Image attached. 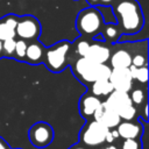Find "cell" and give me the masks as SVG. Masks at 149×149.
<instances>
[{
    "instance_id": "cell-19",
    "label": "cell",
    "mask_w": 149,
    "mask_h": 149,
    "mask_svg": "<svg viewBox=\"0 0 149 149\" xmlns=\"http://www.w3.org/2000/svg\"><path fill=\"white\" fill-rule=\"evenodd\" d=\"M26 49H27V42L24 40H19L15 43V49H14V54L16 56V58L23 59L26 56Z\"/></svg>"
},
{
    "instance_id": "cell-13",
    "label": "cell",
    "mask_w": 149,
    "mask_h": 149,
    "mask_svg": "<svg viewBox=\"0 0 149 149\" xmlns=\"http://www.w3.org/2000/svg\"><path fill=\"white\" fill-rule=\"evenodd\" d=\"M116 130L119 133V137L139 139L142 134V126L133 122L132 120L130 121H123L116 126Z\"/></svg>"
},
{
    "instance_id": "cell-17",
    "label": "cell",
    "mask_w": 149,
    "mask_h": 149,
    "mask_svg": "<svg viewBox=\"0 0 149 149\" xmlns=\"http://www.w3.org/2000/svg\"><path fill=\"white\" fill-rule=\"evenodd\" d=\"M113 90L114 88H113V86L108 79H98V80L92 83V87H91L92 94L98 97V98L107 97Z\"/></svg>"
},
{
    "instance_id": "cell-7",
    "label": "cell",
    "mask_w": 149,
    "mask_h": 149,
    "mask_svg": "<svg viewBox=\"0 0 149 149\" xmlns=\"http://www.w3.org/2000/svg\"><path fill=\"white\" fill-rule=\"evenodd\" d=\"M15 34L21 40H35L41 34V24L38 20L31 15L17 19Z\"/></svg>"
},
{
    "instance_id": "cell-15",
    "label": "cell",
    "mask_w": 149,
    "mask_h": 149,
    "mask_svg": "<svg viewBox=\"0 0 149 149\" xmlns=\"http://www.w3.org/2000/svg\"><path fill=\"white\" fill-rule=\"evenodd\" d=\"M111 65L113 69L116 68H129L132 65V55L127 50H116L109 56Z\"/></svg>"
},
{
    "instance_id": "cell-1",
    "label": "cell",
    "mask_w": 149,
    "mask_h": 149,
    "mask_svg": "<svg viewBox=\"0 0 149 149\" xmlns=\"http://www.w3.org/2000/svg\"><path fill=\"white\" fill-rule=\"evenodd\" d=\"M114 16L118 21L119 33L135 34L143 27V14L135 0H116L113 3Z\"/></svg>"
},
{
    "instance_id": "cell-27",
    "label": "cell",
    "mask_w": 149,
    "mask_h": 149,
    "mask_svg": "<svg viewBox=\"0 0 149 149\" xmlns=\"http://www.w3.org/2000/svg\"><path fill=\"white\" fill-rule=\"evenodd\" d=\"M116 0H87V2L91 5V6H97V5H100V6H112Z\"/></svg>"
},
{
    "instance_id": "cell-3",
    "label": "cell",
    "mask_w": 149,
    "mask_h": 149,
    "mask_svg": "<svg viewBox=\"0 0 149 149\" xmlns=\"http://www.w3.org/2000/svg\"><path fill=\"white\" fill-rule=\"evenodd\" d=\"M76 27L83 36L88 38L95 37L102 30L104 17L95 7L91 6L79 12L76 21Z\"/></svg>"
},
{
    "instance_id": "cell-10",
    "label": "cell",
    "mask_w": 149,
    "mask_h": 149,
    "mask_svg": "<svg viewBox=\"0 0 149 149\" xmlns=\"http://www.w3.org/2000/svg\"><path fill=\"white\" fill-rule=\"evenodd\" d=\"M106 104L112 107L120 116L121 113H123L128 107H130L133 105L130 97L128 94V92H123V91H116L113 90L108 95H107V100Z\"/></svg>"
},
{
    "instance_id": "cell-23",
    "label": "cell",
    "mask_w": 149,
    "mask_h": 149,
    "mask_svg": "<svg viewBox=\"0 0 149 149\" xmlns=\"http://www.w3.org/2000/svg\"><path fill=\"white\" fill-rule=\"evenodd\" d=\"M135 115H136V108L134 107V105H132L123 113L120 114V119L125 120V121H130V120H133L135 118Z\"/></svg>"
},
{
    "instance_id": "cell-14",
    "label": "cell",
    "mask_w": 149,
    "mask_h": 149,
    "mask_svg": "<svg viewBox=\"0 0 149 149\" xmlns=\"http://www.w3.org/2000/svg\"><path fill=\"white\" fill-rule=\"evenodd\" d=\"M17 23V17L14 15H8L0 21V41H5L8 38H14L15 27Z\"/></svg>"
},
{
    "instance_id": "cell-26",
    "label": "cell",
    "mask_w": 149,
    "mask_h": 149,
    "mask_svg": "<svg viewBox=\"0 0 149 149\" xmlns=\"http://www.w3.org/2000/svg\"><path fill=\"white\" fill-rule=\"evenodd\" d=\"M105 33H106L107 38H108L109 41H114V40L118 37V35L120 34L119 31H116V27H115V26H107Z\"/></svg>"
},
{
    "instance_id": "cell-24",
    "label": "cell",
    "mask_w": 149,
    "mask_h": 149,
    "mask_svg": "<svg viewBox=\"0 0 149 149\" xmlns=\"http://www.w3.org/2000/svg\"><path fill=\"white\" fill-rule=\"evenodd\" d=\"M88 47H90V43L85 40L83 41H79L76 45V50H77V54L80 56V57H85L87 50H88Z\"/></svg>"
},
{
    "instance_id": "cell-5",
    "label": "cell",
    "mask_w": 149,
    "mask_h": 149,
    "mask_svg": "<svg viewBox=\"0 0 149 149\" xmlns=\"http://www.w3.org/2000/svg\"><path fill=\"white\" fill-rule=\"evenodd\" d=\"M108 128L100 122L92 120L86 123L80 130L79 139L80 142L88 147H97L105 142L106 134L108 133Z\"/></svg>"
},
{
    "instance_id": "cell-16",
    "label": "cell",
    "mask_w": 149,
    "mask_h": 149,
    "mask_svg": "<svg viewBox=\"0 0 149 149\" xmlns=\"http://www.w3.org/2000/svg\"><path fill=\"white\" fill-rule=\"evenodd\" d=\"M43 56H44V50L38 42H33L30 44H27L26 56H24L27 62L31 64L41 63L43 62Z\"/></svg>"
},
{
    "instance_id": "cell-11",
    "label": "cell",
    "mask_w": 149,
    "mask_h": 149,
    "mask_svg": "<svg viewBox=\"0 0 149 149\" xmlns=\"http://www.w3.org/2000/svg\"><path fill=\"white\" fill-rule=\"evenodd\" d=\"M109 56H111L109 49L106 45L98 43V42L90 44L88 50L85 55V57H87L88 59L95 63H100V64H105L109 59Z\"/></svg>"
},
{
    "instance_id": "cell-9",
    "label": "cell",
    "mask_w": 149,
    "mask_h": 149,
    "mask_svg": "<svg viewBox=\"0 0 149 149\" xmlns=\"http://www.w3.org/2000/svg\"><path fill=\"white\" fill-rule=\"evenodd\" d=\"M93 120H95V121L100 122L101 125L106 126L108 129L115 128L121 122V119H120L119 114L112 107H109L106 104V101L100 102L99 107L97 108V111L93 114Z\"/></svg>"
},
{
    "instance_id": "cell-12",
    "label": "cell",
    "mask_w": 149,
    "mask_h": 149,
    "mask_svg": "<svg viewBox=\"0 0 149 149\" xmlns=\"http://www.w3.org/2000/svg\"><path fill=\"white\" fill-rule=\"evenodd\" d=\"M101 100L93 95V94H86V95H83L80 101H79V112H80V115L83 118H91L93 116L94 112L97 111V108L99 107Z\"/></svg>"
},
{
    "instance_id": "cell-18",
    "label": "cell",
    "mask_w": 149,
    "mask_h": 149,
    "mask_svg": "<svg viewBox=\"0 0 149 149\" xmlns=\"http://www.w3.org/2000/svg\"><path fill=\"white\" fill-rule=\"evenodd\" d=\"M128 69L130 71V74H132L133 79H136L139 83H142V84L147 83V80H148V68H147V65L146 66H140V68L130 65Z\"/></svg>"
},
{
    "instance_id": "cell-28",
    "label": "cell",
    "mask_w": 149,
    "mask_h": 149,
    "mask_svg": "<svg viewBox=\"0 0 149 149\" xmlns=\"http://www.w3.org/2000/svg\"><path fill=\"white\" fill-rule=\"evenodd\" d=\"M0 149H9L7 143H6V141L2 137H0Z\"/></svg>"
},
{
    "instance_id": "cell-29",
    "label": "cell",
    "mask_w": 149,
    "mask_h": 149,
    "mask_svg": "<svg viewBox=\"0 0 149 149\" xmlns=\"http://www.w3.org/2000/svg\"><path fill=\"white\" fill-rule=\"evenodd\" d=\"M102 149H118V147H116V146H114V144H112V143H109L108 146L104 147Z\"/></svg>"
},
{
    "instance_id": "cell-8",
    "label": "cell",
    "mask_w": 149,
    "mask_h": 149,
    "mask_svg": "<svg viewBox=\"0 0 149 149\" xmlns=\"http://www.w3.org/2000/svg\"><path fill=\"white\" fill-rule=\"evenodd\" d=\"M112 86L116 91L129 92L133 87V77L128 68H116L111 70V74L108 77Z\"/></svg>"
},
{
    "instance_id": "cell-25",
    "label": "cell",
    "mask_w": 149,
    "mask_h": 149,
    "mask_svg": "<svg viewBox=\"0 0 149 149\" xmlns=\"http://www.w3.org/2000/svg\"><path fill=\"white\" fill-rule=\"evenodd\" d=\"M132 65L140 68V66H146L147 65V58L143 55H136L132 57Z\"/></svg>"
},
{
    "instance_id": "cell-2",
    "label": "cell",
    "mask_w": 149,
    "mask_h": 149,
    "mask_svg": "<svg viewBox=\"0 0 149 149\" xmlns=\"http://www.w3.org/2000/svg\"><path fill=\"white\" fill-rule=\"evenodd\" d=\"M111 68L105 64L95 63L87 57H80L73 69V73L84 83L92 84L98 79H108L111 74Z\"/></svg>"
},
{
    "instance_id": "cell-4",
    "label": "cell",
    "mask_w": 149,
    "mask_h": 149,
    "mask_svg": "<svg viewBox=\"0 0 149 149\" xmlns=\"http://www.w3.org/2000/svg\"><path fill=\"white\" fill-rule=\"evenodd\" d=\"M70 42L62 41L50 47L43 56V61L47 68L52 72H61L66 65V55L70 50Z\"/></svg>"
},
{
    "instance_id": "cell-21",
    "label": "cell",
    "mask_w": 149,
    "mask_h": 149,
    "mask_svg": "<svg viewBox=\"0 0 149 149\" xmlns=\"http://www.w3.org/2000/svg\"><path fill=\"white\" fill-rule=\"evenodd\" d=\"M129 97H130L132 102H133V104H135V105H142V104H143V101L146 100V94H144L143 90H141V88L134 90Z\"/></svg>"
},
{
    "instance_id": "cell-31",
    "label": "cell",
    "mask_w": 149,
    "mask_h": 149,
    "mask_svg": "<svg viewBox=\"0 0 149 149\" xmlns=\"http://www.w3.org/2000/svg\"><path fill=\"white\" fill-rule=\"evenodd\" d=\"M2 54V41H0V56Z\"/></svg>"
},
{
    "instance_id": "cell-22",
    "label": "cell",
    "mask_w": 149,
    "mask_h": 149,
    "mask_svg": "<svg viewBox=\"0 0 149 149\" xmlns=\"http://www.w3.org/2000/svg\"><path fill=\"white\" fill-rule=\"evenodd\" d=\"M121 149H142V144L137 139H125Z\"/></svg>"
},
{
    "instance_id": "cell-30",
    "label": "cell",
    "mask_w": 149,
    "mask_h": 149,
    "mask_svg": "<svg viewBox=\"0 0 149 149\" xmlns=\"http://www.w3.org/2000/svg\"><path fill=\"white\" fill-rule=\"evenodd\" d=\"M69 149H86L84 146H80V144H76V146H72L71 148H69Z\"/></svg>"
},
{
    "instance_id": "cell-20",
    "label": "cell",
    "mask_w": 149,
    "mask_h": 149,
    "mask_svg": "<svg viewBox=\"0 0 149 149\" xmlns=\"http://www.w3.org/2000/svg\"><path fill=\"white\" fill-rule=\"evenodd\" d=\"M15 43H16V41L14 38H8V40L2 41V52H5L6 56H13L14 49H15Z\"/></svg>"
},
{
    "instance_id": "cell-6",
    "label": "cell",
    "mask_w": 149,
    "mask_h": 149,
    "mask_svg": "<svg viewBox=\"0 0 149 149\" xmlns=\"http://www.w3.org/2000/svg\"><path fill=\"white\" fill-rule=\"evenodd\" d=\"M29 140L34 147L44 148L48 147L54 140V129L47 122L34 123L29 129Z\"/></svg>"
}]
</instances>
